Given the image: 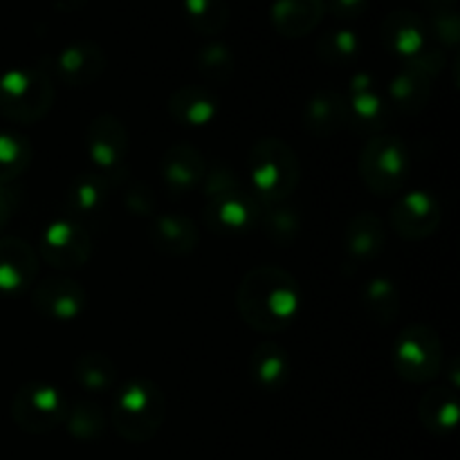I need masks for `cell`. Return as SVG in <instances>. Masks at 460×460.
Wrapping results in <instances>:
<instances>
[{
	"label": "cell",
	"mask_w": 460,
	"mask_h": 460,
	"mask_svg": "<svg viewBox=\"0 0 460 460\" xmlns=\"http://www.w3.org/2000/svg\"><path fill=\"white\" fill-rule=\"evenodd\" d=\"M458 398L449 386H431L418 402V420L434 436L454 434L458 427Z\"/></svg>",
	"instance_id": "d4e9b609"
},
{
	"label": "cell",
	"mask_w": 460,
	"mask_h": 460,
	"mask_svg": "<svg viewBox=\"0 0 460 460\" xmlns=\"http://www.w3.org/2000/svg\"><path fill=\"white\" fill-rule=\"evenodd\" d=\"M75 380L88 394H108L117 385V367L106 353L88 350L76 358Z\"/></svg>",
	"instance_id": "83f0119b"
},
{
	"label": "cell",
	"mask_w": 460,
	"mask_h": 460,
	"mask_svg": "<svg viewBox=\"0 0 460 460\" xmlns=\"http://www.w3.org/2000/svg\"><path fill=\"white\" fill-rule=\"evenodd\" d=\"M57 90L40 67H13L0 75V117L16 124H36L54 106Z\"/></svg>",
	"instance_id": "277c9868"
},
{
	"label": "cell",
	"mask_w": 460,
	"mask_h": 460,
	"mask_svg": "<svg viewBox=\"0 0 460 460\" xmlns=\"http://www.w3.org/2000/svg\"><path fill=\"white\" fill-rule=\"evenodd\" d=\"M39 274V256L30 243L16 236L0 238V292L21 295L27 292Z\"/></svg>",
	"instance_id": "2e32d148"
},
{
	"label": "cell",
	"mask_w": 460,
	"mask_h": 460,
	"mask_svg": "<svg viewBox=\"0 0 460 460\" xmlns=\"http://www.w3.org/2000/svg\"><path fill=\"white\" fill-rule=\"evenodd\" d=\"M391 364L411 385L434 382L445 371V349L438 332L427 323H411L398 335Z\"/></svg>",
	"instance_id": "8992f818"
},
{
	"label": "cell",
	"mask_w": 460,
	"mask_h": 460,
	"mask_svg": "<svg viewBox=\"0 0 460 460\" xmlns=\"http://www.w3.org/2000/svg\"><path fill=\"white\" fill-rule=\"evenodd\" d=\"M346 126V99L337 90H319L304 106V128L313 137L328 139Z\"/></svg>",
	"instance_id": "cb8c5ba5"
},
{
	"label": "cell",
	"mask_w": 460,
	"mask_h": 460,
	"mask_svg": "<svg viewBox=\"0 0 460 460\" xmlns=\"http://www.w3.org/2000/svg\"><path fill=\"white\" fill-rule=\"evenodd\" d=\"M31 164V144L16 130H0V187L21 178Z\"/></svg>",
	"instance_id": "f546056e"
},
{
	"label": "cell",
	"mask_w": 460,
	"mask_h": 460,
	"mask_svg": "<svg viewBox=\"0 0 460 460\" xmlns=\"http://www.w3.org/2000/svg\"><path fill=\"white\" fill-rule=\"evenodd\" d=\"M389 102L373 88V76L359 72L350 79V97L346 99V126L359 135L376 137L389 124Z\"/></svg>",
	"instance_id": "4fadbf2b"
},
{
	"label": "cell",
	"mask_w": 460,
	"mask_h": 460,
	"mask_svg": "<svg viewBox=\"0 0 460 460\" xmlns=\"http://www.w3.org/2000/svg\"><path fill=\"white\" fill-rule=\"evenodd\" d=\"M67 400L48 382H27L12 398V420L25 434H48L61 427L67 416Z\"/></svg>",
	"instance_id": "52a82bcc"
},
{
	"label": "cell",
	"mask_w": 460,
	"mask_h": 460,
	"mask_svg": "<svg viewBox=\"0 0 460 460\" xmlns=\"http://www.w3.org/2000/svg\"><path fill=\"white\" fill-rule=\"evenodd\" d=\"M108 182L97 173L76 175L66 191V218L81 225L84 229L93 232L102 218L106 216L108 207Z\"/></svg>",
	"instance_id": "9a60e30c"
},
{
	"label": "cell",
	"mask_w": 460,
	"mask_h": 460,
	"mask_svg": "<svg viewBox=\"0 0 460 460\" xmlns=\"http://www.w3.org/2000/svg\"><path fill=\"white\" fill-rule=\"evenodd\" d=\"M418 3L427 4V7L434 9V12H445V9H454L456 0H418Z\"/></svg>",
	"instance_id": "ab89813d"
},
{
	"label": "cell",
	"mask_w": 460,
	"mask_h": 460,
	"mask_svg": "<svg viewBox=\"0 0 460 460\" xmlns=\"http://www.w3.org/2000/svg\"><path fill=\"white\" fill-rule=\"evenodd\" d=\"M389 229L380 216L371 211H359L346 225L344 250L353 261H376L385 252Z\"/></svg>",
	"instance_id": "44dd1931"
},
{
	"label": "cell",
	"mask_w": 460,
	"mask_h": 460,
	"mask_svg": "<svg viewBox=\"0 0 460 460\" xmlns=\"http://www.w3.org/2000/svg\"><path fill=\"white\" fill-rule=\"evenodd\" d=\"M200 191L205 196V202L216 200L220 196H229V193H238V191H245L243 187V180L241 175L234 171V166L225 164V162H211L207 164L205 171V178L200 182Z\"/></svg>",
	"instance_id": "e575fe53"
},
{
	"label": "cell",
	"mask_w": 460,
	"mask_h": 460,
	"mask_svg": "<svg viewBox=\"0 0 460 460\" xmlns=\"http://www.w3.org/2000/svg\"><path fill=\"white\" fill-rule=\"evenodd\" d=\"M207 160L196 146L191 144H173L164 151L160 160V178L166 193L171 198H184L191 191L200 189L205 178Z\"/></svg>",
	"instance_id": "5bb4252c"
},
{
	"label": "cell",
	"mask_w": 460,
	"mask_h": 460,
	"mask_svg": "<svg viewBox=\"0 0 460 460\" xmlns=\"http://www.w3.org/2000/svg\"><path fill=\"white\" fill-rule=\"evenodd\" d=\"M362 308L380 326L394 323L400 314V290L389 277H373L362 288Z\"/></svg>",
	"instance_id": "4316f807"
},
{
	"label": "cell",
	"mask_w": 460,
	"mask_h": 460,
	"mask_svg": "<svg viewBox=\"0 0 460 460\" xmlns=\"http://www.w3.org/2000/svg\"><path fill=\"white\" fill-rule=\"evenodd\" d=\"M359 36L353 30H328L317 40V57L326 66H349L359 57Z\"/></svg>",
	"instance_id": "d6a6232c"
},
{
	"label": "cell",
	"mask_w": 460,
	"mask_h": 460,
	"mask_svg": "<svg viewBox=\"0 0 460 460\" xmlns=\"http://www.w3.org/2000/svg\"><path fill=\"white\" fill-rule=\"evenodd\" d=\"M238 314L256 332L277 335L296 322L301 310V288L288 270L259 265L243 277L236 292Z\"/></svg>",
	"instance_id": "6da1fadb"
},
{
	"label": "cell",
	"mask_w": 460,
	"mask_h": 460,
	"mask_svg": "<svg viewBox=\"0 0 460 460\" xmlns=\"http://www.w3.org/2000/svg\"><path fill=\"white\" fill-rule=\"evenodd\" d=\"M85 153L108 182V187L126 178V155H128V130L115 115H97L85 128Z\"/></svg>",
	"instance_id": "ba28073f"
},
{
	"label": "cell",
	"mask_w": 460,
	"mask_h": 460,
	"mask_svg": "<svg viewBox=\"0 0 460 460\" xmlns=\"http://www.w3.org/2000/svg\"><path fill=\"white\" fill-rule=\"evenodd\" d=\"M18 193L12 191L9 187H0V232L4 229V225L12 220L13 211H16Z\"/></svg>",
	"instance_id": "f35d334b"
},
{
	"label": "cell",
	"mask_w": 460,
	"mask_h": 460,
	"mask_svg": "<svg viewBox=\"0 0 460 460\" xmlns=\"http://www.w3.org/2000/svg\"><path fill=\"white\" fill-rule=\"evenodd\" d=\"M382 40L395 57L411 61L427 49V25L418 13L395 9L382 22Z\"/></svg>",
	"instance_id": "ac0fdd59"
},
{
	"label": "cell",
	"mask_w": 460,
	"mask_h": 460,
	"mask_svg": "<svg viewBox=\"0 0 460 460\" xmlns=\"http://www.w3.org/2000/svg\"><path fill=\"white\" fill-rule=\"evenodd\" d=\"M169 112L178 124L205 128L218 115V99L205 85H182L169 97Z\"/></svg>",
	"instance_id": "603a6c76"
},
{
	"label": "cell",
	"mask_w": 460,
	"mask_h": 460,
	"mask_svg": "<svg viewBox=\"0 0 460 460\" xmlns=\"http://www.w3.org/2000/svg\"><path fill=\"white\" fill-rule=\"evenodd\" d=\"M151 243L155 252L173 259H182L196 252L200 243L198 225L184 214H162L155 216L151 227Z\"/></svg>",
	"instance_id": "d6986e66"
},
{
	"label": "cell",
	"mask_w": 460,
	"mask_h": 460,
	"mask_svg": "<svg viewBox=\"0 0 460 460\" xmlns=\"http://www.w3.org/2000/svg\"><path fill=\"white\" fill-rule=\"evenodd\" d=\"M326 0H277L272 7V25L286 39L308 36L322 25Z\"/></svg>",
	"instance_id": "7402d4cb"
},
{
	"label": "cell",
	"mask_w": 460,
	"mask_h": 460,
	"mask_svg": "<svg viewBox=\"0 0 460 460\" xmlns=\"http://www.w3.org/2000/svg\"><path fill=\"white\" fill-rule=\"evenodd\" d=\"M259 227H263L265 236L277 245H292L301 234V214L296 207L288 205V200L263 205Z\"/></svg>",
	"instance_id": "f1b7e54d"
},
{
	"label": "cell",
	"mask_w": 460,
	"mask_h": 460,
	"mask_svg": "<svg viewBox=\"0 0 460 460\" xmlns=\"http://www.w3.org/2000/svg\"><path fill=\"white\" fill-rule=\"evenodd\" d=\"M88 3V0H57V7L61 9H66V12H75V9H81L84 7V4Z\"/></svg>",
	"instance_id": "60d3db41"
},
{
	"label": "cell",
	"mask_w": 460,
	"mask_h": 460,
	"mask_svg": "<svg viewBox=\"0 0 460 460\" xmlns=\"http://www.w3.org/2000/svg\"><path fill=\"white\" fill-rule=\"evenodd\" d=\"M431 34L449 49H456L460 39V25L458 16L454 9H445V12H436L434 18L429 21Z\"/></svg>",
	"instance_id": "8d00e7d4"
},
{
	"label": "cell",
	"mask_w": 460,
	"mask_h": 460,
	"mask_svg": "<svg viewBox=\"0 0 460 460\" xmlns=\"http://www.w3.org/2000/svg\"><path fill=\"white\" fill-rule=\"evenodd\" d=\"M261 211L263 205L252 196V191L229 193L205 202V225L214 234L243 236L259 229Z\"/></svg>",
	"instance_id": "7c38bea8"
},
{
	"label": "cell",
	"mask_w": 460,
	"mask_h": 460,
	"mask_svg": "<svg viewBox=\"0 0 460 460\" xmlns=\"http://www.w3.org/2000/svg\"><path fill=\"white\" fill-rule=\"evenodd\" d=\"M252 196L261 205L286 202L301 180V164L292 146L283 139L263 137L250 148L247 157Z\"/></svg>",
	"instance_id": "3957f363"
},
{
	"label": "cell",
	"mask_w": 460,
	"mask_h": 460,
	"mask_svg": "<svg viewBox=\"0 0 460 460\" xmlns=\"http://www.w3.org/2000/svg\"><path fill=\"white\" fill-rule=\"evenodd\" d=\"M196 67L198 75L207 84L225 85L234 76V70H236V57H234L229 45L214 40V43H207L198 49Z\"/></svg>",
	"instance_id": "4dcf8cb0"
},
{
	"label": "cell",
	"mask_w": 460,
	"mask_h": 460,
	"mask_svg": "<svg viewBox=\"0 0 460 460\" xmlns=\"http://www.w3.org/2000/svg\"><path fill=\"white\" fill-rule=\"evenodd\" d=\"M358 169L368 191L377 198L395 196L407 184L411 169L407 142L400 135H376L359 153Z\"/></svg>",
	"instance_id": "5b68a950"
},
{
	"label": "cell",
	"mask_w": 460,
	"mask_h": 460,
	"mask_svg": "<svg viewBox=\"0 0 460 460\" xmlns=\"http://www.w3.org/2000/svg\"><path fill=\"white\" fill-rule=\"evenodd\" d=\"M124 207L130 216L153 218L157 214V198L146 182H130L124 191Z\"/></svg>",
	"instance_id": "d590c367"
},
{
	"label": "cell",
	"mask_w": 460,
	"mask_h": 460,
	"mask_svg": "<svg viewBox=\"0 0 460 460\" xmlns=\"http://www.w3.org/2000/svg\"><path fill=\"white\" fill-rule=\"evenodd\" d=\"M66 429L76 440H97L106 431V413L93 400H79L67 407Z\"/></svg>",
	"instance_id": "836d02e7"
},
{
	"label": "cell",
	"mask_w": 460,
	"mask_h": 460,
	"mask_svg": "<svg viewBox=\"0 0 460 460\" xmlns=\"http://www.w3.org/2000/svg\"><path fill=\"white\" fill-rule=\"evenodd\" d=\"M368 9V0H331L326 3V12L340 21H355Z\"/></svg>",
	"instance_id": "74e56055"
},
{
	"label": "cell",
	"mask_w": 460,
	"mask_h": 460,
	"mask_svg": "<svg viewBox=\"0 0 460 460\" xmlns=\"http://www.w3.org/2000/svg\"><path fill=\"white\" fill-rule=\"evenodd\" d=\"M184 13L191 30L202 36L220 34L229 22L227 0H184Z\"/></svg>",
	"instance_id": "1f68e13d"
},
{
	"label": "cell",
	"mask_w": 460,
	"mask_h": 460,
	"mask_svg": "<svg viewBox=\"0 0 460 460\" xmlns=\"http://www.w3.org/2000/svg\"><path fill=\"white\" fill-rule=\"evenodd\" d=\"M106 70V52L93 40H79L61 49L54 72L70 88H88Z\"/></svg>",
	"instance_id": "e0dca14e"
},
{
	"label": "cell",
	"mask_w": 460,
	"mask_h": 460,
	"mask_svg": "<svg viewBox=\"0 0 460 460\" xmlns=\"http://www.w3.org/2000/svg\"><path fill=\"white\" fill-rule=\"evenodd\" d=\"M434 79L418 67L404 63L402 70L389 84V108L404 115H416L429 103Z\"/></svg>",
	"instance_id": "484cf974"
},
{
	"label": "cell",
	"mask_w": 460,
	"mask_h": 460,
	"mask_svg": "<svg viewBox=\"0 0 460 460\" xmlns=\"http://www.w3.org/2000/svg\"><path fill=\"white\" fill-rule=\"evenodd\" d=\"M40 256L52 268L75 272L88 265L93 256V236L88 229L63 216L52 220L40 234Z\"/></svg>",
	"instance_id": "9c48e42d"
},
{
	"label": "cell",
	"mask_w": 460,
	"mask_h": 460,
	"mask_svg": "<svg viewBox=\"0 0 460 460\" xmlns=\"http://www.w3.org/2000/svg\"><path fill=\"white\" fill-rule=\"evenodd\" d=\"M250 377L261 391H268V394H277L283 386L288 385L292 373V362L290 355H288L286 346H281L279 341L265 340L261 344H256V349L250 355Z\"/></svg>",
	"instance_id": "ffe728a7"
},
{
	"label": "cell",
	"mask_w": 460,
	"mask_h": 460,
	"mask_svg": "<svg viewBox=\"0 0 460 460\" xmlns=\"http://www.w3.org/2000/svg\"><path fill=\"white\" fill-rule=\"evenodd\" d=\"M166 420V398L148 377L121 382L112 402V427L126 443H148Z\"/></svg>",
	"instance_id": "7a4b0ae2"
},
{
	"label": "cell",
	"mask_w": 460,
	"mask_h": 460,
	"mask_svg": "<svg viewBox=\"0 0 460 460\" xmlns=\"http://www.w3.org/2000/svg\"><path fill=\"white\" fill-rule=\"evenodd\" d=\"M31 305L52 322H75L85 313L88 292L70 277H48L31 288Z\"/></svg>",
	"instance_id": "8fae6325"
},
{
	"label": "cell",
	"mask_w": 460,
	"mask_h": 460,
	"mask_svg": "<svg viewBox=\"0 0 460 460\" xmlns=\"http://www.w3.org/2000/svg\"><path fill=\"white\" fill-rule=\"evenodd\" d=\"M443 220V207L429 191H409L394 202L389 211V227L404 241H425L434 236Z\"/></svg>",
	"instance_id": "30bf717a"
}]
</instances>
